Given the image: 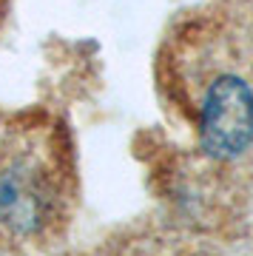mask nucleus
Instances as JSON below:
<instances>
[{"instance_id": "3", "label": "nucleus", "mask_w": 253, "mask_h": 256, "mask_svg": "<svg viewBox=\"0 0 253 256\" xmlns=\"http://www.w3.org/2000/svg\"><path fill=\"white\" fill-rule=\"evenodd\" d=\"M94 256H234L219 242L174 225H145L111 239Z\"/></svg>"}, {"instance_id": "1", "label": "nucleus", "mask_w": 253, "mask_h": 256, "mask_svg": "<svg viewBox=\"0 0 253 256\" xmlns=\"http://www.w3.org/2000/svg\"><path fill=\"white\" fill-rule=\"evenodd\" d=\"M176 77L205 160L253 165V0H222L185 28Z\"/></svg>"}, {"instance_id": "2", "label": "nucleus", "mask_w": 253, "mask_h": 256, "mask_svg": "<svg viewBox=\"0 0 253 256\" xmlns=\"http://www.w3.org/2000/svg\"><path fill=\"white\" fill-rule=\"evenodd\" d=\"M68 171L46 131L0 134V236L40 239L63 220Z\"/></svg>"}]
</instances>
